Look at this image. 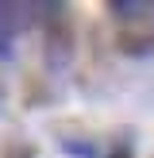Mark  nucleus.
Segmentation results:
<instances>
[{
    "label": "nucleus",
    "instance_id": "nucleus-1",
    "mask_svg": "<svg viewBox=\"0 0 154 158\" xmlns=\"http://www.w3.org/2000/svg\"><path fill=\"white\" fill-rule=\"evenodd\" d=\"M35 15L43 23V39H46V62L54 69H62L73 58V19H69L66 4H35Z\"/></svg>",
    "mask_w": 154,
    "mask_h": 158
},
{
    "label": "nucleus",
    "instance_id": "nucleus-2",
    "mask_svg": "<svg viewBox=\"0 0 154 158\" xmlns=\"http://www.w3.org/2000/svg\"><path fill=\"white\" fill-rule=\"evenodd\" d=\"M116 43H120V50L131 54V58H146V54H154V31L150 27H123Z\"/></svg>",
    "mask_w": 154,
    "mask_h": 158
},
{
    "label": "nucleus",
    "instance_id": "nucleus-3",
    "mask_svg": "<svg viewBox=\"0 0 154 158\" xmlns=\"http://www.w3.org/2000/svg\"><path fill=\"white\" fill-rule=\"evenodd\" d=\"M108 12H112L116 19L131 23V27H135V23L143 27V19H154V4H150V0H143V4H139V0H112Z\"/></svg>",
    "mask_w": 154,
    "mask_h": 158
},
{
    "label": "nucleus",
    "instance_id": "nucleus-4",
    "mask_svg": "<svg viewBox=\"0 0 154 158\" xmlns=\"http://www.w3.org/2000/svg\"><path fill=\"white\" fill-rule=\"evenodd\" d=\"M8 158H31V151H12Z\"/></svg>",
    "mask_w": 154,
    "mask_h": 158
},
{
    "label": "nucleus",
    "instance_id": "nucleus-5",
    "mask_svg": "<svg viewBox=\"0 0 154 158\" xmlns=\"http://www.w3.org/2000/svg\"><path fill=\"white\" fill-rule=\"evenodd\" d=\"M112 158H131V151H127V147H120V154H112Z\"/></svg>",
    "mask_w": 154,
    "mask_h": 158
}]
</instances>
